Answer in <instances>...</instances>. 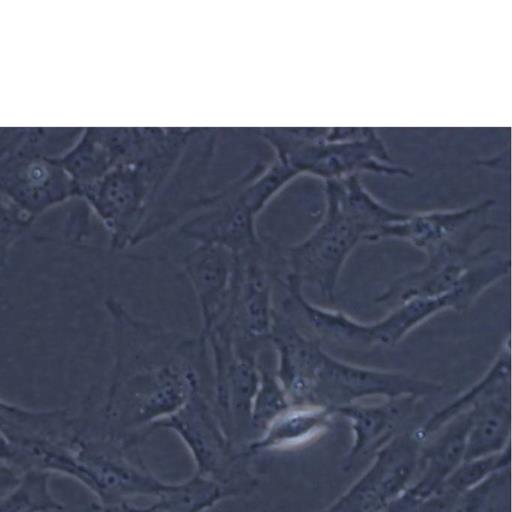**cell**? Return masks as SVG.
<instances>
[{"label":"cell","mask_w":512,"mask_h":512,"mask_svg":"<svg viewBox=\"0 0 512 512\" xmlns=\"http://www.w3.org/2000/svg\"><path fill=\"white\" fill-rule=\"evenodd\" d=\"M200 254V261L190 266L196 289L202 297L206 314L215 306V297L222 292L226 282L227 271L216 251L207 250Z\"/></svg>","instance_id":"cell-3"},{"label":"cell","mask_w":512,"mask_h":512,"mask_svg":"<svg viewBox=\"0 0 512 512\" xmlns=\"http://www.w3.org/2000/svg\"><path fill=\"white\" fill-rule=\"evenodd\" d=\"M367 228L363 224L330 222L297 247L294 261L299 272L333 299L338 272L350 250Z\"/></svg>","instance_id":"cell-2"},{"label":"cell","mask_w":512,"mask_h":512,"mask_svg":"<svg viewBox=\"0 0 512 512\" xmlns=\"http://www.w3.org/2000/svg\"><path fill=\"white\" fill-rule=\"evenodd\" d=\"M486 282L477 272L469 273L460 284L448 292L435 296L415 297L376 325L355 323L343 314L321 311L317 328L335 337L359 340L365 343H388L398 341L411 328L445 307H462L478 293Z\"/></svg>","instance_id":"cell-1"}]
</instances>
